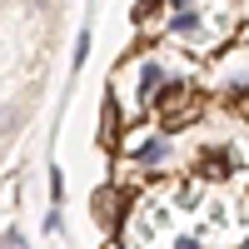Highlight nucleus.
I'll use <instances>...</instances> for the list:
<instances>
[{
  "label": "nucleus",
  "mask_w": 249,
  "mask_h": 249,
  "mask_svg": "<svg viewBox=\"0 0 249 249\" xmlns=\"http://www.w3.org/2000/svg\"><path fill=\"white\" fill-rule=\"evenodd\" d=\"M150 105L160 110V120L170 124V130H179V124H190V120L199 115V90L175 85V80H170V85H160V90H155V100H150Z\"/></svg>",
  "instance_id": "nucleus-1"
},
{
  "label": "nucleus",
  "mask_w": 249,
  "mask_h": 249,
  "mask_svg": "<svg viewBox=\"0 0 249 249\" xmlns=\"http://www.w3.org/2000/svg\"><path fill=\"white\" fill-rule=\"evenodd\" d=\"M130 160H135V164H144V170H160V164L170 160V140H164V135H150V140H140L135 150H130Z\"/></svg>",
  "instance_id": "nucleus-2"
},
{
  "label": "nucleus",
  "mask_w": 249,
  "mask_h": 249,
  "mask_svg": "<svg viewBox=\"0 0 249 249\" xmlns=\"http://www.w3.org/2000/svg\"><path fill=\"white\" fill-rule=\"evenodd\" d=\"M195 30H199V15H195L190 5H184V10H175V15H170V35H179V40H190Z\"/></svg>",
  "instance_id": "nucleus-3"
},
{
  "label": "nucleus",
  "mask_w": 249,
  "mask_h": 249,
  "mask_svg": "<svg viewBox=\"0 0 249 249\" xmlns=\"http://www.w3.org/2000/svg\"><path fill=\"white\" fill-rule=\"evenodd\" d=\"M160 85H164V65H144L140 70V100H155Z\"/></svg>",
  "instance_id": "nucleus-4"
},
{
  "label": "nucleus",
  "mask_w": 249,
  "mask_h": 249,
  "mask_svg": "<svg viewBox=\"0 0 249 249\" xmlns=\"http://www.w3.org/2000/svg\"><path fill=\"white\" fill-rule=\"evenodd\" d=\"M0 249H25V239H20L15 230H5V234H0Z\"/></svg>",
  "instance_id": "nucleus-5"
},
{
  "label": "nucleus",
  "mask_w": 249,
  "mask_h": 249,
  "mask_svg": "<svg viewBox=\"0 0 249 249\" xmlns=\"http://www.w3.org/2000/svg\"><path fill=\"white\" fill-rule=\"evenodd\" d=\"M164 5H175V10H184V5H190V0H164Z\"/></svg>",
  "instance_id": "nucleus-6"
},
{
  "label": "nucleus",
  "mask_w": 249,
  "mask_h": 249,
  "mask_svg": "<svg viewBox=\"0 0 249 249\" xmlns=\"http://www.w3.org/2000/svg\"><path fill=\"white\" fill-rule=\"evenodd\" d=\"M244 249H249V239H244Z\"/></svg>",
  "instance_id": "nucleus-7"
}]
</instances>
